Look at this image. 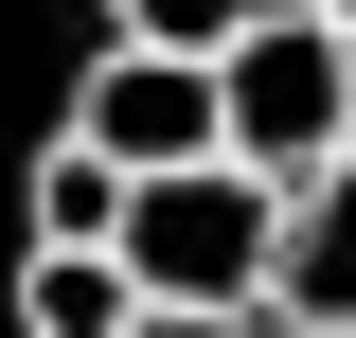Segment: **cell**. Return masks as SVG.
I'll list each match as a JSON object with an SVG mask.
<instances>
[{
    "label": "cell",
    "instance_id": "9",
    "mask_svg": "<svg viewBox=\"0 0 356 338\" xmlns=\"http://www.w3.org/2000/svg\"><path fill=\"white\" fill-rule=\"evenodd\" d=\"M303 18H339V36H356V0H303Z\"/></svg>",
    "mask_w": 356,
    "mask_h": 338
},
{
    "label": "cell",
    "instance_id": "6",
    "mask_svg": "<svg viewBox=\"0 0 356 338\" xmlns=\"http://www.w3.org/2000/svg\"><path fill=\"white\" fill-rule=\"evenodd\" d=\"M125 196H143V178L107 161V143H72V125H54V161H36V214H18V250H125Z\"/></svg>",
    "mask_w": 356,
    "mask_h": 338
},
{
    "label": "cell",
    "instance_id": "5",
    "mask_svg": "<svg viewBox=\"0 0 356 338\" xmlns=\"http://www.w3.org/2000/svg\"><path fill=\"white\" fill-rule=\"evenodd\" d=\"M18 321L36 338H143L161 303L125 285V250H18Z\"/></svg>",
    "mask_w": 356,
    "mask_h": 338
},
{
    "label": "cell",
    "instance_id": "1",
    "mask_svg": "<svg viewBox=\"0 0 356 338\" xmlns=\"http://www.w3.org/2000/svg\"><path fill=\"white\" fill-rule=\"evenodd\" d=\"M125 285L161 321H267V285H285V178H250V161L143 178L125 196Z\"/></svg>",
    "mask_w": 356,
    "mask_h": 338
},
{
    "label": "cell",
    "instance_id": "3",
    "mask_svg": "<svg viewBox=\"0 0 356 338\" xmlns=\"http://www.w3.org/2000/svg\"><path fill=\"white\" fill-rule=\"evenodd\" d=\"M72 143H107L125 178L232 161V89L196 72V54H143V36H107V54H89V89H72Z\"/></svg>",
    "mask_w": 356,
    "mask_h": 338
},
{
    "label": "cell",
    "instance_id": "4",
    "mask_svg": "<svg viewBox=\"0 0 356 338\" xmlns=\"http://www.w3.org/2000/svg\"><path fill=\"white\" fill-rule=\"evenodd\" d=\"M285 338H356V161L285 196V285H267Z\"/></svg>",
    "mask_w": 356,
    "mask_h": 338
},
{
    "label": "cell",
    "instance_id": "2",
    "mask_svg": "<svg viewBox=\"0 0 356 338\" xmlns=\"http://www.w3.org/2000/svg\"><path fill=\"white\" fill-rule=\"evenodd\" d=\"M214 89H232V161L285 178V196L356 161V36H339V18H303V0H285V18H267Z\"/></svg>",
    "mask_w": 356,
    "mask_h": 338
},
{
    "label": "cell",
    "instance_id": "8",
    "mask_svg": "<svg viewBox=\"0 0 356 338\" xmlns=\"http://www.w3.org/2000/svg\"><path fill=\"white\" fill-rule=\"evenodd\" d=\"M143 338H285V321H143Z\"/></svg>",
    "mask_w": 356,
    "mask_h": 338
},
{
    "label": "cell",
    "instance_id": "7",
    "mask_svg": "<svg viewBox=\"0 0 356 338\" xmlns=\"http://www.w3.org/2000/svg\"><path fill=\"white\" fill-rule=\"evenodd\" d=\"M267 18H285V0H125V36H143V54H196V72H232Z\"/></svg>",
    "mask_w": 356,
    "mask_h": 338
}]
</instances>
